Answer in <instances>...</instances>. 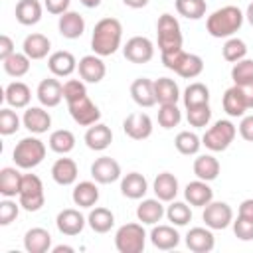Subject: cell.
Instances as JSON below:
<instances>
[{
    "instance_id": "cell-1",
    "label": "cell",
    "mask_w": 253,
    "mask_h": 253,
    "mask_svg": "<svg viewBox=\"0 0 253 253\" xmlns=\"http://www.w3.org/2000/svg\"><path fill=\"white\" fill-rule=\"evenodd\" d=\"M121 40H123V24L117 18H103L93 28L91 49L97 55L107 57L121 47Z\"/></svg>"
},
{
    "instance_id": "cell-2",
    "label": "cell",
    "mask_w": 253,
    "mask_h": 253,
    "mask_svg": "<svg viewBox=\"0 0 253 253\" xmlns=\"http://www.w3.org/2000/svg\"><path fill=\"white\" fill-rule=\"evenodd\" d=\"M245 14L237 6H223L206 20V30L211 38H231L243 26Z\"/></svg>"
},
{
    "instance_id": "cell-3",
    "label": "cell",
    "mask_w": 253,
    "mask_h": 253,
    "mask_svg": "<svg viewBox=\"0 0 253 253\" xmlns=\"http://www.w3.org/2000/svg\"><path fill=\"white\" fill-rule=\"evenodd\" d=\"M12 158L18 168H24V170L36 168L45 158V144L36 136H26L14 146Z\"/></svg>"
},
{
    "instance_id": "cell-4",
    "label": "cell",
    "mask_w": 253,
    "mask_h": 253,
    "mask_svg": "<svg viewBox=\"0 0 253 253\" xmlns=\"http://www.w3.org/2000/svg\"><path fill=\"white\" fill-rule=\"evenodd\" d=\"M237 134V128L231 121H225V119H219L213 123V126H210L206 130V134L202 136V144L206 148H210L211 152H221L225 148H229V144L233 142Z\"/></svg>"
},
{
    "instance_id": "cell-5",
    "label": "cell",
    "mask_w": 253,
    "mask_h": 253,
    "mask_svg": "<svg viewBox=\"0 0 253 253\" xmlns=\"http://www.w3.org/2000/svg\"><path fill=\"white\" fill-rule=\"evenodd\" d=\"M156 32H158V47H160V53L182 49V30H180L178 20L172 14H162L158 18Z\"/></svg>"
},
{
    "instance_id": "cell-6",
    "label": "cell",
    "mask_w": 253,
    "mask_h": 253,
    "mask_svg": "<svg viewBox=\"0 0 253 253\" xmlns=\"http://www.w3.org/2000/svg\"><path fill=\"white\" fill-rule=\"evenodd\" d=\"M146 233L140 223H125L115 233V247L121 253H142Z\"/></svg>"
},
{
    "instance_id": "cell-7",
    "label": "cell",
    "mask_w": 253,
    "mask_h": 253,
    "mask_svg": "<svg viewBox=\"0 0 253 253\" xmlns=\"http://www.w3.org/2000/svg\"><path fill=\"white\" fill-rule=\"evenodd\" d=\"M18 200H20V206L26 211L42 210V206L45 202V196H43V184L36 174H24Z\"/></svg>"
},
{
    "instance_id": "cell-8",
    "label": "cell",
    "mask_w": 253,
    "mask_h": 253,
    "mask_svg": "<svg viewBox=\"0 0 253 253\" xmlns=\"http://www.w3.org/2000/svg\"><path fill=\"white\" fill-rule=\"evenodd\" d=\"M67 109H69V115L71 119L81 125V126H91L95 123H99L101 119V111L99 107L89 99V95H81V97H75L71 101H67Z\"/></svg>"
},
{
    "instance_id": "cell-9",
    "label": "cell",
    "mask_w": 253,
    "mask_h": 253,
    "mask_svg": "<svg viewBox=\"0 0 253 253\" xmlns=\"http://www.w3.org/2000/svg\"><path fill=\"white\" fill-rule=\"evenodd\" d=\"M206 225L210 229H225L229 223H233V210L225 202H210L202 213Z\"/></svg>"
},
{
    "instance_id": "cell-10",
    "label": "cell",
    "mask_w": 253,
    "mask_h": 253,
    "mask_svg": "<svg viewBox=\"0 0 253 253\" xmlns=\"http://www.w3.org/2000/svg\"><path fill=\"white\" fill-rule=\"evenodd\" d=\"M123 53L130 63H148L154 57V45L148 38L134 36L125 43Z\"/></svg>"
},
{
    "instance_id": "cell-11",
    "label": "cell",
    "mask_w": 253,
    "mask_h": 253,
    "mask_svg": "<svg viewBox=\"0 0 253 253\" xmlns=\"http://www.w3.org/2000/svg\"><path fill=\"white\" fill-rule=\"evenodd\" d=\"M221 105H223V111H225L229 117H243L245 111L251 109L247 91H245V87H239V85H233V87H229V89L223 93Z\"/></svg>"
},
{
    "instance_id": "cell-12",
    "label": "cell",
    "mask_w": 253,
    "mask_h": 253,
    "mask_svg": "<svg viewBox=\"0 0 253 253\" xmlns=\"http://www.w3.org/2000/svg\"><path fill=\"white\" fill-rule=\"evenodd\" d=\"M123 130L132 140H144L152 134V121L146 113H130L123 121Z\"/></svg>"
},
{
    "instance_id": "cell-13",
    "label": "cell",
    "mask_w": 253,
    "mask_h": 253,
    "mask_svg": "<svg viewBox=\"0 0 253 253\" xmlns=\"http://www.w3.org/2000/svg\"><path fill=\"white\" fill-rule=\"evenodd\" d=\"M91 176L99 184H111L121 178V164L111 156H101L91 164Z\"/></svg>"
},
{
    "instance_id": "cell-14",
    "label": "cell",
    "mask_w": 253,
    "mask_h": 253,
    "mask_svg": "<svg viewBox=\"0 0 253 253\" xmlns=\"http://www.w3.org/2000/svg\"><path fill=\"white\" fill-rule=\"evenodd\" d=\"M77 69H79V77L85 83H99L107 73V67H105L101 55H97V53L81 57L77 63Z\"/></svg>"
},
{
    "instance_id": "cell-15",
    "label": "cell",
    "mask_w": 253,
    "mask_h": 253,
    "mask_svg": "<svg viewBox=\"0 0 253 253\" xmlns=\"http://www.w3.org/2000/svg\"><path fill=\"white\" fill-rule=\"evenodd\" d=\"M186 245L194 253H210L215 245V237L208 225L206 227H192L186 233Z\"/></svg>"
},
{
    "instance_id": "cell-16",
    "label": "cell",
    "mask_w": 253,
    "mask_h": 253,
    "mask_svg": "<svg viewBox=\"0 0 253 253\" xmlns=\"http://www.w3.org/2000/svg\"><path fill=\"white\" fill-rule=\"evenodd\" d=\"M55 225L63 235H79L85 227V217L79 213V210L67 208V210H61L57 213Z\"/></svg>"
},
{
    "instance_id": "cell-17",
    "label": "cell",
    "mask_w": 253,
    "mask_h": 253,
    "mask_svg": "<svg viewBox=\"0 0 253 253\" xmlns=\"http://www.w3.org/2000/svg\"><path fill=\"white\" fill-rule=\"evenodd\" d=\"M57 28H59V34L67 40H77L83 36L85 32V20L79 12H63L59 16V22H57Z\"/></svg>"
},
{
    "instance_id": "cell-18",
    "label": "cell",
    "mask_w": 253,
    "mask_h": 253,
    "mask_svg": "<svg viewBox=\"0 0 253 253\" xmlns=\"http://www.w3.org/2000/svg\"><path fill=\"white\" fill-rule=\"evenodd\" d=\"M184 198H186V202H190V206L206 208L213 200V190L208 186L206 180H200L198 178L196 182H190L184 188Z\"/></svg>"
},
{
    "instance_id": "cell-19",
    "label": "cell",
    "mask_w": 253,
    "mask_h": 253,
    "mask_svg": "<svg viewBox=\"0 0 253 253\" xmlns=\"http://www.w3.org/2000/svg\"><path fill=\"white\" fill-rule=\"evenodd\" d=\"M38 99L43 107H57L63 99V85L53 77L42 79L38 85Z\"/></svg>"
},
{
    "instance_id": "cell-20",
    "label": "cell",
    "mask_w": 253,
    "mask_h": 253,
    "mask_svg": "<svg viewBox=\"0 0 253 253\" xmlns=\"http://www.w3.org/2000/svg\"><path fill=\"white\" fill-rule=\"evenodd\" d=\"M47 67L55 77H69L77 69L75 55L71 51H53L47 59Z\"/></svg>"
},
{
    "instance_id": "cell-21",
    "label": "cell",
    "mask_w": 253,
    "mask_h": 253,
    "mask_svg": "<svg viewBox=\"0 0 253 253\" xmlns=\"http://www.w3.org/2000/svg\"><path fill=\"white\" fill-rule=\"evenodd\" d=\"M130 95H132V101L138 105V107H152L156 105V95H154V81L146 79V77H138L132 81L130 85Z\"/></svg>"
},
{
    "instance_id": "cell-22",
    "label": "cell",
    "mask_w": 253,
    "mask_h": 253,
    "mask_svg": "<svg viewBox=\"0 0 253 253\" xmlns=\"http://www.w3.org/2000/svg\"><path fill=\"white\" fill-rule=\"evenodd\" d=\"M24 126L30 130V132H36V134H42V132H47V128L51 126V117L45 109L42 107H30L26 113H24Z\"/></svg>"
},
{
    "instance_id": "cell-23",
    "label": "cell",
    "mask_w": 253,
    "mask_h": 253,
    "mask_svg": "<svg viewBox=\"0 0 253 253\" xmlns=\"http://www.w3.org/2000/svg\"><path fill=\"white\" fill-rule=\"evenodd\" d=\"M113 142V132L107 125L103 123H95L87 128L85 132V144L91 148V150H105L109 148V144Z\"/></svg>"
},
{
    "instance_id": "cell-24",
    "label": "cell",
    "mask_w": 253,
    "mask_h": 253,
    "mask_svg": "<svg viewBox=\"0 0 253 253\" xmlns=\"http://www.w3.org/2000/svg\"><path fill=\"white\" fill-rule=\"evenodd\" d=\"M150 241L156 249L162 251H170L174 247H178L180 243V233L172 227V225H156L150 231Z\"/></svg>"
},
{
    "instance_id": "cell-25",
    "label": "cell",
    "mask_w": 253,
    "mask_h": 253,
    "mask_svg": "<svg viewBox=\"0 0 253 253\" xmlns=\"http://www.w3.org/2000/svg\"><path fill=\"white\" fill-rule=\"evenodd\" d=\"M24 247L28 253H45L51 247V235L43 227H32L24 235Z\"/></svg>"
},
{
    "instance_id": "cell-26",
    "label": "cell",
    "mask_w": 253,
    "mask_h": 253,
    "mask_svg": "<svg viewBox=\"0 0 253 253\" xmlns=\"http://www.w3.org/2000/svg\"><path fill=\"white\" fill-rule=\"evenodd\" d=\"M77 174H79L77 164H75V160H71V158H57V160L53 162V166H51V178H53L55 184H59V186H69V184H73V182L77 180Z\"/></svg>"
},
{
    "instance_id": "cell-27",
    "label": "cell",
    "mask_w": 253,
    "mask_h": 253,
    "mask_svg": "<svg viewBox=\"0 0 253 253\" xmlns=\"http://www.w3.org/2000/svg\"><path fill=\"white\" fill-rule=\"evenodd\" d=\"M121 192L130 200H140L148 192V182L140 172H128L121 180Z\"/></svg>"
},
{
    "instance_id": "cell-28",
    "label": "cell",
    "mask_w": 253,
    "mask_h": 253,
    "mask_svg": "<svg viewBox=\"0 0 253 253\" xmlns=\"http://www.w3.org/2000/svg\"><path fill=\"white\" fill-rule=\"evenodd\" d=\"M4 99H6V103H8L10 107H14V109H24V107L30 105L32 91H30V87H28L26 83H22V81H12V83L6 87V91H4Z\"/></svg>"
},
{
    "instance_id": "cell-29",
    "label": "cell",
    "mask_w": 253,
    "mask_h": 253,
    "mask_svg": "<svg viewBox=\"0 0 253 253\" xmlns=\"http://www.w3.org/2000/svg\"><path fill=\"white\" fill-rule=\"evenodd\" d=\"M22 178L24 174H20L16 168L12 166L2 168L0 170V194L4 198H16L22 188Z\"/></svg>"
},
{
    "instance_id": "cell-30",
    "label": "cell",
    "mask_w": 253,
    "mask_h": 253,
    "mask_svg": "<svg viewBox=\"0 0 253 253\" xmlns=\"http://www.w3.org/2000/svg\"><path fill=\"white\" fill-rule=\"evenodd\" d=\"M154 194L160 202H172L178 194V180L170 172H160L154 178Z\"/></svg>"
},
{
    "instance_id": "cell-31",
    "label": "cell",
    "mask_w": 253,
    "mask_h": 253,
    "mask_svg": "<svg viewBox=\"0 0 253 253\" xmlns=\"http://www.w3.org/2000/svg\"><path fill=\"white\" fill-rule=\"evenodd\" d=\"M22 49L30 59H43L49 53L51 43L43 34H30V36H26Z\"/></svg>"
},
{
    "instance_id": "cell-32",
    "label": "cell",
    "mask_w": 253,
    "mask_h": 253,
    "mask_svg": "<svg viewBox=\"0 0 253 253\" xmlns=\"http://www.w3.org/2000/svg\"><path fill=\"white\" fill-rule=\"evenodd\" d=\"M16 20L22 26H34L42 20V4L40 0H20L16 4Z\"/></svg>"
},
{
    "instance_id": "cell-33",
    "label": "cell",
    "mask_w": 253,
    "mask_h": 253,
    "mask_svg": "<svg viewBox=\"0 0 253 253\" xmlns=\"http://www.w3.org/2000/svg\"><path fill=\"white\" fill-rule=\"evenodd\" d=\"M154 95H156V103H160V105L178 103V99H180L178 83L170 77H160L154 81Z\"/></svg>"
},
{
    "instance_id": "cell-34",
    "label": "cell",
    "mask_w": 253,
    "mask_h": 253,
    "mask_svg": "<svg viewBox=\"0 0 253 253\" xmlns=\"http://www.w3.org/2000/svg\"><path fill=\"white\" fill-rule=\"evenodd\" d=\"M164 213H166V211H164V206L160 204L158 198H156V200H142V202L138 204V208H136V217H138V221H142V223H146V225L158 223Z\"/></svg>"
},
{
    "instance_id": "cell-35",
    "label": "cell",
    "mask_w": 253,
    "mask_h": 253,
    "mask_svg": "<svg viewBox=\"0 0 253 253\" xmlns=\"http://www.w3.org/2000/svg\"><path fill=\"white\" fill-rule=\"evenodd\" d=\"M194 174L200 178V180H206V182H211L217 178L219 174V162L215 156L211 154H202L194 160Z\"/></svg>"
},
{
    "instance_id": "cell-36",
    "label": "cell",
    "mask_w": 253,
    "mask_h": 253,
    "mask_svg": "<svg viewBox=\"0 0 253 253\" xmlns=\"http://www.w3.org/2000/svg\"><path fill=\"white\" fill-rule=\"evenodd\" d=\"M71 198H73L75 206H79V208H93L99 200V188L93 182H79L73 188Z\"/></svg>"
},
{
    "instance_id": "cell-37",
    "label": "cell",
    "mask_w": 253,
    "mask_h": 253,
    "mask_svg": "<svg viewBox=\"0 0 253 253\" xmlns=\"http://www.w3.org/2000/svg\"><path fill=\"white\" fill-rule=\"evenodd\" d=\"M87 223L95 233H107L115 225V215L107 208H95V210H91Z\"/></svg>"
},
{
    "instance_id": "cell-38",
    "label": "cell",
    "mask_w": 253,
    "mask_h": 253,
    "mask_svg": "<svg viewBox=\"0 0 253 253\" xmlns=\"http://www.w3.org/2000/svg\"><path fill=\"white\" fill-rule=\"evenodd\" d=\"M204 71V59L196 53H184L182 61L178 63V67L174 69V73H178L184 79H194Z\"/></svg>"
},
{
    "instance_id": "cell-39",
    "label": "cell",
    "mask_w": 253,
    "mask_h": 253,
    "mask_svg": "<svg viewBox=\"0 0 253 253\" xmlns=\"http://www.w3.org/2000/svg\"><path fill=\"white\" fill-rule=\"evenodd\" d=\"M49 148L53 150V152H57V154H67V152H71L73 148H75V136H73V132L71 130H67V128H59V130H53L51 134H49Z\"/></svg>"
},
{
    "instance_id": "cell-40",
    "label": "cell",
    "mask_w": 253,
    "mask_h": 253,
    "mask_svg": "<svg viewBox=\"0 0 253 253\" xmlns=\"http://www.w3.org/2000/svg\"><path fill=\"white\" fill-rule=\"evenodd\" d=\"M231 79L233 85L239 87H251L253 85V59H239L231 67Z\"/></svg>"
},
{
    "instance_id": "cell-41",
    "label": "cell",
    "mask_w": 253,
    "mask_h": 253,
    "mask_svg": "<svg viewBox=\"0 0 253 253\" xmlns=\"http://www.w3.org/2000/svg\"><path fill=\"white\" fill-rule=\"evenodd\" d=\"M184 107H196V105H206L210 103V89L204 83H190L184 91Z\"/></svg>"
},
{
    "instance_id": "cell-42",
    "label": "cell",
    "mask_w": 253,
    "mask_h": 253,
    "mask_svg": "<svg viewBox=\"0 0 253 253\" xmlns=\"http://www.w3.org/2000/svg\"><path fill=\"white\" fill-rule=\"evenodd\" d=\"M4 65V71L10 75V77H24L28 71H30V57L26 53H18L14 51L8 59L2 61Z\"/></svg>"
},
{
    "instance_id": "cell-43",
    "label": "cell",
    "mask_w": 253,
    "mask_h": 253,
    "mask_svg": "<svg viewBox=\"0 0 253 253\" xmlns=\"http://www.w3.org/2000/svg\"><path fill=\"white\" fill-rule=\"evenodd\" d=\"M206 0H176V12L188 20H200L206 16Z\"/></svg>"
},
{
    "instance_id": "cell-44",
    "label": "cell",
    "mask_w": 253,
    "mask_h": 253,
    "mask_svg": "<svg viewBox=\"0 0 253 253\" xmlns=\"http://www.w3.org/2000/svg\"><path fill=\"white\" fill-rule=\"evenodd\" d=\"M174 144H176V148H178L180 154L190 156V154H198V150H200V146H202V140H200V136H198L196 132L182 130V132L176 134Z\"/></svg>"
},
{
    "instance_id": "cell-45",
    "label": "cell",
    "mask_w": 253,
    "mask_h": 253,
    "mask_svg": "<svg viewBox=\"0 0 253 253\" xmlns=\"http://www.w3.org/2000/svg\"><path fill=\"white\" fill-rule=\"evenodd\" d=\"M182 121V111L178 109L176 103H168V105H160L158 109V125L162 128H174L178 126Z\"/></svg>"
},
{
    "instance_id": "cell-46",
    "label": "cell",
    "mask_w": 253,
    "mask_h": 253,
    "mask_svg": "<svg viewBox=\"0 0 253 253\" xmlns=\"http://www.w3.org/2000/svg\"><path fill=\"white\" fill-rule=\"evenodd\" d=\"M221 53H223V59L229 61V63H237L239 59H243L247 55V45L243 40L239 38H229L223 47H221Z\"/></svg>"
},
{
    "instance_id": "cell-47",
    "label": "cell",
    "mask_w": 253,
    "mask_h": 253,
    "mask_svg": "<svg viewBox=\"0 0 253 253\" xmlns=\"http://www.w3.org/2000/svg\"><path fill=\"white\" fill-rule=\"evenodd\" d=\"M166 217H168V221H172L174 225L180 227V225H186L192 219V210L184 202H174L172 200V204L166 210Z\"/></svg>"
},
{
    "instance_id": "cell-48",
    "label": "cell",
    "mask_w": 253,
    "mask_h": 253,
    "mask_svg": "<svg viewBox=\"0 0 253 253\" xmlns=\"http://www.w3.org/2000/svg\"><path fill=\"white\" fill-rule=\"evenodd\" d=\"M188 111V123L196 128H202V126H208L210 119H211V109H210V103L206 105H196V107H190L186 109Z\"/></svg>"
},
{
    "instance_id": "cell-49",
    "label": "cell",
    "mask_w": 253,
    "mask_h": 253,
    "mask_svg": "<svg viewBox=\"0 0 253 253\" xmlns=\"http://www.w3.org/2000/svg\"><path fill=\"white\" fill-rule=\"evenodd\" d=\"M20 128V119L12 109H2L0 111V134L8 136L14 134Z\"/></svg>"
},
{
    "instance_id": "cell-50",
    "label": "cell",
    "mask_w": 253,
    "mask_h": 253,
    "mask_svg": "<svg viewBox=\"0 0 253 253\" xmlns=\"http://www.w3.org/2000/svg\"><path fill=\"white\" fill-rule=\"evenodd\" d=\"M233 233L241 241H251L253 239V219H247L243 215H237V219L233 221Z\"/></svg>"
},
{
    "instance_id": "cell-51",
    "label": "cell",
    "mask_w": 253,
    "mask_h": 253,
    "mask_svg": "<svg viewBox=\"0 0 253 253\" xmlns=\"http://www.w3.org/2000/svg\"><path fill=\"white\" fill-rule=\"evenodd\" d=\"M18 206L20 204H16V202H12V200H4V202H0V225H10L16 217H18Z\"/></svg>"
},
{
    "instance_id": "cell-52",
    "label": "cell",
    "mask_w": 253,
    "mask_h": 253,
    "mask_svg": "<svg viewBox=\"0 0 253 253\" xmlns=\"http://www.w3.org/2000/svg\"><path fill=\"white\" fill-rule=\"evenodd\" d=\"M85 93H87L85 83L79 81V79H67V81L63 83V99H65V101H71V99L81 97V95H85Z\"/></svg>"
},
{
    "instance_id": "cell-53",
    "label": "cell",
    "mask_w": 253,
    "mask_h": 253,
    "mask_svg": "<svg viewBox=\"0 0 253 253\" xmlns=\"http://www.w3.org/2000/svg\"><path fill=\"white\" fill-rule=\"evenodd\" d=\"M239 134L247 142H253V115H247V117L241 119V123H239Z\"/></svg>"
},
{
    "instance_id": "cell-54",
    "label": "cell",
    "mask_w": 253,
    "mask_h": 253,
    "mask_svg": "<svg viewBox=\"0 0 253 253\" xmlns=\"http://www.w3.org/2000/svg\"><path fill=\"white\" fill-rule=\"evenodd\" d=\"M69 2H71V0H43L47 12H49V14H59V16H61L63 12H67Z\"/></svg>"
},
{
    "instance_id": "cell-55",
    "label": "cell",
    "mask_w": 253,
    "mask_h": 253,
    "mask_svg": "<svg viewBox=\"0 0 253 253\" xmlns=\"http://www.w3.org/2000/svg\"><path fill=\"white\" fill-rule=\"evenodd\" d=\"M12 53H14V42H12L10 36L2 34V36H0V59L4 61V59H8Z\"/></svg>"
},
{
    "instance_id": "cell-56",
    "label": "cell",
    "mask_w": 253,
    "mask_h": 253,
    "mask_svg": "<svg viewBox=\"0 0 253 253\" xmlns=\"http://www.w3.org/2000/svg\"><path fill=\"white\" fill-rule=\"evenodd\" d=\"M237 215H243V217H247V219H253V198L243 200V202L239 204V213H237Z\"/></svg>"
},
{
    "instance_id": "cell-57",
    "label": "cell",
    "mask_w": 253,
    "mask_h": 253,
    "mask_svg": "<svg viewBox=\"0 0 253 253\" xmlns=\"http://www.w3.org/2000/svg\"><path fill=\"white\" fill-rule=\"evenodd\" d=\"M148 2H150V0H123V4H125V6H128V8H134V10H138V8H144Z\"/></svg>"
},
{
    "instance_id": "cell-58",
    "label": "cell",
    "mask_w": 253,
    "mask_h": 253,
    "mask_svg": "<svg viewBox=\"0 0 253 253\" xmlns=\"http://www.w3.org/2000/svg\"><path fill=\"white\" fill-rule=\"evenodd\" d=\"M85 8H97L99 4H101V0H79Z\"/></svg>"
},
{
    "instance_id": "cell-59",
    "label": "cell",
    "mask_w": 253,
    "mask_h": 253,
    "mask_svg": "<svg viewBox=\"0 0 253 253\" xmlns=\"http://www.w3.org/2000/svg\"><path fill=\"white\" fill-rule=\"evenodd\" d=\"M245 18H247V22L253 26V2L247 6V12H245Z\"/></svg>"
},
{
    "instance_id": "cell-60",
    "label": "cell",
    "mask_w": 253,
    "mask_h": 253,
    "mask_svg": "<svg viewBox=\"0 0 253 253\" xmlns=\"http://www.w3.org/2000/svg\"><path fill=\"white\" fill-rule=\"evenodd\" d=\"M61 251H73V247H69V245H57V247H53V253H61Z\"/></svg>"
}]
</instances>
